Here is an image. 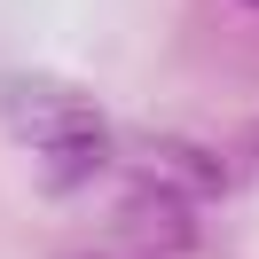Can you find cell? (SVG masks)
Wrapping results in <instances>:
<instances>
[{"instance_id": "cell-1", "label": "cell", "mask_w": 259, "mask_h": 259, "mask_svg": "<svg viewBox=\"0 0 259 259\" xmlns=\"http://www.w3.org/2000/svg\"><path fill=\"white\" fill-rule=\"evenodd\" d=\"M0 118H8V134L32 142V149H55V142H79V134H102L95 95H79V87H63V79H8V87H0Z\"/></svg>"}, {"instance_id": "cell-2", "label": "cell", "mask_w": 259, "mask_h": 259, "mask_svg": "<svg viewBox=\"0 0 259 259\" xmlns=\"http://www.w3.org/2000/svg\"><path fill=\"white\" fill-rule=\"evenodd\" d=\"M126 173L142 181V189L181 196V204H212V196L228 189L220 157L196 149V142H173V134H142V142H126Z\"/></svg>"}, {"instance_id": "cell-4", "label": "cell", "mask_w": 259, "mask_h": 259, "mask_svg": "<svg viewBox=\"0 0 259 259\" xmlns=\"http://www.w3.org/2000/svg\"><path fill=\"white\" fill-rule=\"evenodd\" d=\"M251 157H259V126H251Z\"/></svg>"}, {"instance_id": "cell-3", "label": "cell", "mask_w": 259, "mask_h": 259, "mask_svg": "<svg viewBox=\"0 0 259 259\" xmlns=\"http://www.w3.org/2000/svg\"><path fill=\"white\" fill-rule=\"evenodd\" d=\"M102 165H110V142H102V134H79V142H55V149H48V189L63 196V189H79V181H95Z\"/></svg>"}, {"instance_id": "cell-5", "label": "cell", "mask_w": 259, "mask_h": 259, "mask_svg": "<svg viewBox=\"0 0 259 259\" xmlns=\"http://www.w3.org/2000/svg\"><path fill=\"white\" fill-rule=\"evenodd\" d=\"M251 8H259V0H251Z\"/></svg>"}]
</instances>
